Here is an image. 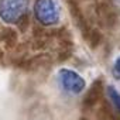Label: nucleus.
<instances>
[{"instance_id": "obj_7", "label": "nucleus", "mask_w": 120, "mask_h": 120, "mask_svg": "<svg viewBox=\"0 0 120 120\" xmlns=\"http://www.w3.org/2000/svg\"><path fill=\"white\" fill-rule=\"evenodd\" d=\"M112 74H113V76L116 79L120 81V55L116 58V61H114V64L112 67Z\"/></svg>"}, {"instance_id": "obj_2", "label": "nucleus", "mask_w": 120, "mask_h": 120, "mask_svg": "<svg viewBox=\"0 0 120 120\" xmlns=\"http://www.w3.org/2000/svg\"><path fill=\"white\" fill-rule=\"evenodd\" d=\"M33 14L38 24L54 27L61 20V11L55 0H34Z\"/></svg>"}, {"instance_id": "obj_4", "label": "nucleus", "mask_w": 120, "mask_h": 120, "mask_svg": "<svg viewBox=\"0 0 120 120\" xmlns=\"http://www.w3.org/2000/svg\"><path fill=\"white\" fill-rule=\"evenodd\" d=\"M103 89H105V81H103V78H98L92 83L90 89L88 90V93L83 99V107L92 109L96 105H99L102 100V96H103Z\"/></svg>"}, {"instance_id": "obj_6", "label": "nucleus", "mask_w": 120, "mask_h": 120, "mask_svg": "<svg viewBox=\"0 0 120 120\" xmlns=\"http://www.w3.org/2000/svg\"><path fill=\"white\" fill-rule=\"evenodd\" d=\"M106 93H107V98H109V102H110V106L114 109V112L119 114L120 117V92L113 88V86H107L106 88Z\"/></svg>"}, {"instance_id": "obj_3", "label": "nucleus", "mask_w": 120, "mask_h": 120, "mask_svg": "<svg viewBox=\"0 0 120 120\" xmlns=\"http://www.w3.org/2000/svg\"><path fill=\"white\" fill-rule=\"evenodd\" d=\"M58 83L61 89L69 95H79L83 92L86 86V81L74 69L69 68H61L58 71Z\"/></svg>"}, {"instance_id": "obj_5", "label": "nucleus", "mask_w": 120, "mask_h": 120, "mask_svg": "<svg viewBox=\"0 0 120 120\" xmlns=\"http://www.w3.org/2000/svg\"><path fill=\"white\" fill-rule=\"evenodd\" d=\"M98 119L99 120H120L119 114L114 112V109L110 106V103H103L102 107L98 112Z\"/></svg>"}, {"instance_id": "obj_8", "label": "nucleus", "mask_w": 120, "mask_h": 120, "mask_svg": "<svg viewBox=\"0 0 120 120\" xmlns=\"http://www.w3.org/2000/svg\"><path fill=\"white\" fill-rule=\"evenodd\" d=\"M114 3H116V4H119V6H120V0H114Z\"/></svg>"}, {"instance_id": "obj_1", "label": "nucleus", "mask_w": 120, "mask_h": 120, "mask_svg": "<svg viewBox=\"0 0 120 120\" xmlns=\"http://www.w3.org/2000/svg\"><path fill=\"white\" fill-rule=\"evenodd\" d=\"M30 0H0V20L7 26L20 24L28 13Z\"/></svg>"}]
</instances>
